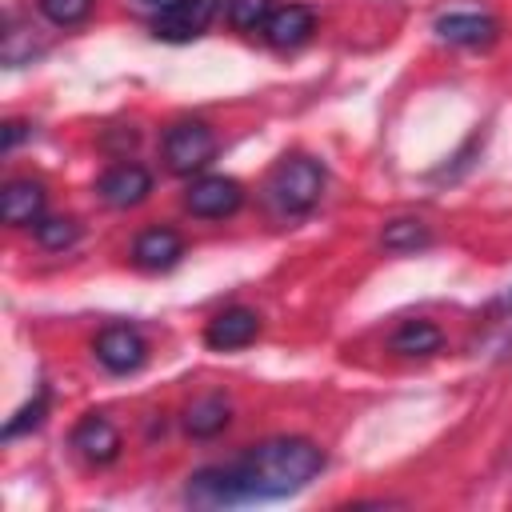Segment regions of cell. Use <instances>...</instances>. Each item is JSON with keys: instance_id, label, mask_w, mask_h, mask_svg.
Returning <instances> with one entry per match:
<instances>
[{"instance_id": "obj_1", "label": "cell", "mask_w": 512, "mask_h": 512, "mask_svg": "<svg viewBox=\"0 0 512 512\" xmlns=\"http://www.w3.org/2000/svg\"><path fill=\"white\" fill-rule=\"evenodd\" d=\"M324 468V452L304 436H276L248 448L232 464L200 468L188 476L184 500L196 508H232L248 500H276L304 488Z\"/></svg>"}, {"instance_id": "obj_2", "label": "cell", "mask_w": 512, "mask_h": 512, "mask_svg": "<svg viewBox=\"0 0 512 512\" xmlns=\"http://www.w3.org/2000/svg\"><path fill=\"white\" fill-rule=\"evenodd\" d=\"M320 192H324V168H320L316 160H308V156H288V160H280V164L272 168L268 184H264L268 208H272L276 216H284V220L312 212L316 200H320Z\"/></svg>"}, {"instance_id": "obj_3", "label": "cell", "mask_w": 512, "mask_h": 512, "mask_svg": "<svg viewBox=\"0 0 512 512\" xmlns=\"http://www.w3.org/2000/svg\"><path fill=\"white\" fill-rule=\"evenodd\" d=\"M216 156V136L204 120H180L164 132V160L176 176H192L208 168Z\"/></svg>"}, {"instance_id": "obj_4", "label": "cell", "mask_w": 512, "mask_h": 512, "mask_svg": "<svg viewBox=\"0 0 512 512\" xmlns=\"http://www.w3.org/2000/svg\"><path fill=\"white\" fill-rule=\"evenodd\" d=\"M220 12V0H176L168 12H160L152 20V32L156 40H168V44H188L196 36L208 32V24L216 20Z\"/></svg>"}, {"instance_id": "obj_5", "label": "cell", "mask_w": 512, "mask_h": 512, "mask_svg": "<svg viewBox=\"0 0 512 512\" xmlns=\"http://www.w3.org/2000/svg\"><path fill=\"white\" fill-rule=\"evenodd\" d=\"M244 200V188L232 180V176H200L188 192H184V208L192 216H204V220H224L240 208Z\"/></svg>"}, {"instance_id": "obj_6", "label": "cell", "mask_w": 512, "mask_h": 512, "mask_svg": "<svg viewBox=\"0 0 512 512\" xmlns=\"http://www.w3.org/2000/svg\"><path fill=\"white\" fill-rule=\"evenodd\" d=\"M96 360H100L108 372L124 376V372H136V368L148 360V344H144V336H140L132 324H108V328L96 336Z\"/></svg>"}, {"instance_id": "obj_7", "label": "cell", "mask_w": 512, "mask_h": 512, "mask_svg": "<svg viewBox=\"0 0 512 512\" xmlns=\"http://www.w3.org/2000/svg\"><path fill=\"white\" fill-rule=\"evenodd\" d=\"M256 332H260V316L252 308H240L236 304V308H224V312H216L208 320L204 344L216 348V352H236V348H248L256 340Z\"/></svg>"}, {"instance_id": "obj_8", "label": "cell", "mask_w": 512, "mask_h": 512, "mask_svg": "<svg viewBox=\"0 0 512 512\" xmlns=\"http://www.w3.org/2000/svg\"><path fill=\"white\" fill-rule=\"evenodd\" d=\"M100 200L108 204V208H132V204H140L148 192H152V176H148V168L144 164H112L104 176H100Z\"/></svg>"}, {"instance_id": "obj_9", "label": "cell", "mask_w": 512, "mask_h": 512, "mask_svg": "<svg viewBox=\"0 0 512 512\" xmlns=\"http://www.w3.org/2000/svg\"><path fill=\"white\" fill-rule=\"evenodd\" d=\"M72 448L88 460V464H112L120 456V432L104 420V416H84L76 428H72Z\"/></svg>"}, {"instance_id": "obj_10", "label": "cell", "mask_w": 512, "mask_h": 512, "mask_svg": "<svg viewBox=\"0 0 512 512\" xmlns=\"http://www.w3.org/2000/svg\"><path fill=\"white\" fill-rule=\"evenodd\" d=\"M0 216L12 228L44 220V188L36 180H8L0 192Z\"/></svg>"}, {"instance_id": "obj_11", "label": "cell", "mask_w": 512, "mask_h": 512, "mask_svg": "<svg viewBox=\"0 0 512 512\" xmlns=\"http://www.w3.org/2000/svg\"><path fill=\"white\" fill-rule=\"evenodd\" d=\"M436 32L440 40L448 44H464V48H480V44H492L500 24L492 16H480V12H448L436 20Z\"/></svg>"}, {"instance_id": "obj_12", "label": "cell", "mask_w": 512, "mask_h": 512, "mask_svg": "<svg viewBox=\"0 0 512 512\" xmlns=\"http://www.w3.org/2000/svg\"><path fill=\"white\" fill-rule=\"evenodd\" d=\"M180 256H184V240H180L172 228H148V232H140L136 244H132V260H136L140 268H148V272H164V268H172Z\"/></svg>"}, {"instance_id": "obj_13", "label": "cell", "mask_w": 512, "mask_h": 512, "mask_svg": "<svg viewBox=\"0 0 512 512\" xmlns=\"http://www.w3.org/2000/svg\"><path fill=\"white\" fill-rule=\"evenodd\" d=\"M312 28H316L312 8H304V4H288V8H276V12H272L264 36H268L272 48H296V44H304V40L312 36Z\"/></svg>"}, {"instance_id": "obj_14", "label": "cell", "mask_w": 512, "mask_h": 512, "mask_svg": "<svg viewBox=\"0 0 512 512\" xmlns=\"http://www.w3.org/2000/svg\"><path fill=\"white\" fill-rule=\"evenodd\" d=\"M440 344H444V336L432 320H404L388 340V348L400 356H432V352H440Z\"/></svg>"}, {"instance_id": "obj_15", "label": "cell", "mask_w": 512, "mask_h": 512, "mask_svg": "<svg viewBox=\"0 0 512 512\" xmlns=\"http://www.w3.org/2000/svg\"><path fill=\"white\" fill-rule=\"evenodd\" d=\"M224 424H228V400H224V396H200V400H192L188 412H184V428H188L192 436H200V440L224 432Z\"/></svg>"}, {"instance_id": "obj_16", "label": "cell", "mask_w": 512, "mask_h": 512, "mask_svg": "<svg viewBox=\"0 0 512 512\" xmlns=\"http://www.w3.org/2000/svg\"><path fill=\"white\" fill-rule=\"evenodd\" d=\"M224 12H228V24L232 28H240V32H264L276 8H272V0H228Z\"/></svg>"}, {"instance_id": "obj_17", "label": "cell", "mask_w": 512, "mask_h": 512, "mask_svg": "<svg viewBox=\"0 0 512 512\" xmlns=\"http://www.w3.org/2000/svg\"><path fill=\"white\" fill-rule=\"evenodd\" d=\"M380 240H384V248H392V252H412V248H424V244L432 240V232H428L424 220H392Z\"/></svg>"}, {"instance_id": "obj_18", "label": "cell", "mask_w": 512, "mask_h": 512, "mask_svg": "<svg viewBox=\"0 0 512 512\" xmlns=\"http://www.w3.org/2000/svg\"><path fill=\"white\" fill-rule=\"evenodd\" d=\"M36 4H40V12H44L48 24H56V28H72V24L88 20V12H92L96 0H36Z\"/></svg>"}, {"instance_id": "obj_19", "label": "cell", "mask_w": 512, "mask_h": 512, "mask_svg": "<svg viewBox=\"0 0 512 512\" xmlns=\"http://www.w3.org/2000/svg\"><path fill=\"white\" fill-rule=\"evenodd\" d=\"M32 228H36V240H40L44 248H68V244L80 236L76 220H64V216H44V220H36Z\"/></svg>"}, {"instance_id": "obj_20", "label": "cell", "mask_w": 512, "mask_h": 512, "mask_svg": "<svg viewBox=\"0 0 512 512\" xmlns=\"http://www.w3.org/2000/svg\"><path fill=\"white\" fill-rule=\"evenodd\" d=\"M44 412H48V392L40 388L8 424H4V440H12V436H20V432H28V428H40V420H44Z\"/></svg>"}, {"instance_id": "obj_21", "label": "cell", "mask_w": 512, "mask_h": 512, "mask_svg": "<svg viewBox=\"0 0 512 512\" xmlns=\"http://www.w3.org/2000/svg\"><path fill=\"white\" fill-rule=\"evenodd\" d=\"M24 136H28V128H24L20 120H8V124H4V140H0V148H4V152H12Z\"/></svg>"}, {"instance_id": "obj_22", "label": "cell", "mask_w": 512, "mask_h": 512, "mask_svg": "<svg viewBox=\"0 0 512 512\" xmlns=\"http://www.w3.org/2000/svg\"><path fill=\"white\" fill-rule=\"evenodd\" d=\"M128 4H132L136 12H144V16H152V20H156V16H160V12H168L176 0H128Z\"/></svg>"}]
</instances>
